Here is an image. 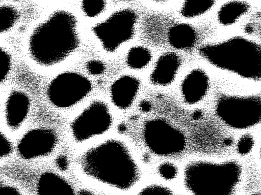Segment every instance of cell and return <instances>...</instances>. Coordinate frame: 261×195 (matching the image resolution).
Segmentation results:
<instances>
[{"label":"cell","mask_w":261,"mask_h":195,"mask_svg":"<svg viewBox=\"0 0 261 195\" xmlns=\"http://www.w3.org/2000/svg\"><path fill=\"white\" fill-rule=\"evenodd\" d=\"M79 167L88 179L119 191L132 189L141 176L133 152L116 138L101 139L88 147L80 156Z\"/></svg>","instance_id":"1"},{"label":"cell","mask_w":261,"mask_h":195,"mask_svg":"<svg viewBox=\"0 0 261 195\" xmlns=\"http://www.w3.org/2000/svg\"><path fill=\"white\" fill-rule=\"evenodd\" d=\"M77 20L65 10H57L40 22L30 34V55L43 67L55 65L65 60L78 48L80 43Z\"/></svg>","instance_id":"2"},{"label":"cell","mask_w":261,"mask_h":195,"mask_svg":"<svg viewBox=\"0 0 261 195\" xmlns=\"http://www.w3.org/2000/svg\"><path fill=\"white\" fill-rule=\"evenodd\" d=\"M198 54L213 66L243 78L258 81L261 77V48L257 43L234 37L203 45Z\"/></svg>","instance_id":"3"},{"label":"cell","mask_w":261,"mask_h":195,"mask_svg":"<svg viewBox=\"0 0 261 195\" xmlns=\"http://www.w3.org/2000/svg\"><path fill=\"white\" fill-rule=\"evenodd\" d=\"M241 175L233 161H198L189 164L185 171V184L193 195H231Z\"/></svg>","instance_id":"4"},{"label":"cell","mask_w":261,"mask_h":195,"mask_svg":"<svg viewBox=\"0 0 261 195\" xmlns=\"http://www.w3.org/2000/svg\"><path fill=\"white\" fill-rule=\"evenodd\" d=\"M113 118L105 102L93 101L71 121L69 132L75 143L82 144L106 134L112 128Z\"/></svg>","instance_id":"5"},{"label":"cell","mask_w":261,"mask_h":195,"mask_svg":"<svg viewBox=\"0 0 261 195\" xmlns=\"http://www.w3.org/2000/svg\"><path fill=\"white\" fill-rule=\"evenodd\" d=\"M137 20L134 10L122 9L95 24L92 31L103 48L112 53L133 38Z\"/></svg>","instance_id":"6"},{"label":"cell","mask_w":261,"mask_h":195,"mask_svg":"<svg viewBox=\"0 0 261 195\" xmlns=\"http://www.w3.org/2000/svg\"><path fill=\"white\" fill-rule=\"evenodd\" d=\"M216 111L227 125L237 129L248 128L260 120V98L257 96H224L218 100Z\"/></svg>","instance_id":"7"},{"label":"cell","mask_w":261,"mask_h":195,"mask_svg":"<svg viewBox=\"0 0 261 195\" xmlns=\"http://www.w3.org/2000/svg\"><path fill=\"white\" fill-rule=\"evenodd\" d=\"M92 88L90 80L75 72H62L49 83L46 90L50 103L59 109L71 108L84 100Z\"/></svg>","instance_id":"8"},{"label":"cell","mask_w":261,"mask_h":195,"mask_svg":"<svg viewBox=\"0 0 261 195\" xmlns=\"http://www.w3.org/2000/svg\"><path fill=\"white\" fill-rule=\"evenodd\" d=\"M146 147L159 155H169L182 151L186 146L184 135L165 120L151 119L145 122L142 131Z\"/></svg>","instance_id":"9"},{"label":"cell","mask_w":261,"mask_h":195,"mask_svg":"<svg viewBox=\"0 0 261 195\" xmlns=\"http://www.w3.org/2000/svg\"><path fill=\"white\" fill-rule=\"evenodd\" d=\"M58 143L57 133L52 129L37 128L26 133L17 147L19 155L23 159H31L51 153Z\"/></svg>","instance_id":"10"},{"label":"cell","mask_w":261,"mask_h":195,"mask_svg":"<svg viewBox=\"0 0 261 195\" xmlns=\"http://www.w3.org/2000/svg\"><path fill=\"white\" fill-rule=\"evenodd\" d=\"M140 87L139 80L131 75H122L116 79L110 88V99L119 109L126 110L133 104Z\"/></svg>","instance_id":"11"},{"label":"cell","mask_w":261,"mask_h":195,"mask_svg":"<svg viewBox=\"0 0 261 195\" xmlns=\"http://www.w3.org/2000/svg\"><path fill=\"white\" fill-rule=\"evenodd\" d=\"M209 87L210 80L207 74L201 69H196L185 77L180 85V91L186 103L194 104L206 95Z\"/></svg>","instance_id":"12"},{"label":"cell","mask_w":261,"mask_h":195,"mask_svg":"<svg viewBox=\"0 0 261 195\" xmlns=\"http://www.w3.org/2000/svg\"><path fill=\"white\" fill-rule=\"evenodd\" d=\"M181 59L176 53L168 52L157 59L150 75V80L154 84L167 86L174 80L181 65Z\"/></svg>","instance_id":"13"},{"label":"cell","mask_w":261,"mask_h":195,"mask_svg":"<svg viewBox=\"0 0 261 195\" xmlns=\"http://www.w3.org/2000/svg\"><path fill=\"white\" fill-rule=\"evenodd\" d=\"M30 108L28 95L20 90L11 92L7 98L5 117L7 124L12 128L19 126L25 120Z\"/></svg>","instance_id":"14"},{"label":"cell","mask_w":261,"mask_h":195,"mask_svg":"<svg viewBox=\"0 0 261 195\" xmlns=\"http://www.w3.org/2000/svg\"><path fill=\"white\" fill-rule=\"evenodd\" d=\"M37 195H75L71 184L63 176L51 172L42 173L36 186Z\"/></svg>","instance_id":"15"},{"label":"cell","mask_w":261,"mask_h":195,"mask_svg":"<svg viewBox=\"0 0 261 195\" xmlns=\"http://www.w3.org/2000/svg\"><path fill=\"white\" fill-rule=\"evenodd\" d=\"M168 41L174 48L185 50L191 48L197 39V32L191 25L179 23L174 24L169 29Z\"/></svg>","instance_id":"16"},{"label":"cell","mask_w":261,"mask_h":195,"mask_svg":"<svg viewBox=\"0 0 261 195\" xmlns=\"http://www.w3.org/2000/svg\"><path fill=\"white\" fill-rule=\"evenodd\" d=\"M249 9L243 1H230L222 5L217 13V20L223 25L228 26L237 22Z\"/></svg>","instance_id":"17"},{"label":"cell","mask_w":261,"mask_h":195,"mask_svg":"<svg viewBox=\"0 0 261 195\" xmlns=\"http://www.w3.org/2000/svg\"><path fill=\"white\" fill-rule=\"evenodd\" d=\"M152 58L151 53L147 48L142 46L132 47L127 52L126 62L128 67L139 70L147 66Z\"/></svg>","instance_id":"18"},{"label":"cell","mask_w":261,"mask_h":195,"mask_svg":"<svg viewBox=\"0 0 261 195\" xmlns=\"http://www.w3.org/2000/svg\"><path fill=\"white\" fill-rule=\"evenodd\" d=\"M215 4L213 1H187L181 5L180 13L187 18H195L210 11Z\"/></svg>","instance_id":"19"},{"label":"cell","mask_w":261,"mask_h":195,"mask_svg":"<svg viewBox=\"0 0 261 195\" xmlns=\"http://www.w3.org/2000/svg\"><path fill=\"white\" fill-rule=\"evenodd\" d=\"M18 18V12L14 7L9 5H0V34L12 28Z\"/></svg>","instance_id":"20"},{"label":"cell","mask_w":261,"mask_h":195,"mask_svg":"<svg viewBox=\"0 0 261 195\" xmlns=\"http://www.w3.org/2000/svg\"><path fill=\"white\" fill-rule=\"evenodd\" d=\"M105 7V2L100 0L83 1L81 4V9L83 13L91 18L99 15L103 11Z\"/></svg>","instance_id":"21"},{"label":"cell","mask_w":261,"mask_h":195,"mask_svg":"<svg viewBox=\"0 0 261 195\" xmlns=\"http://www.w3.org/2000/svg\"><path fill=\"white\" fill-rule=\"evenodd\" d=\"M12 66L11 57L9 53L0 47V84L9 75Z\"/></svg>","instance_id":"22"},{"label":"cell","mask_w":261,"mask_h":195,"mask_svg":"<svg viewBox=\"0 0 261 195\" xmlns=\"http://www.w3.org/2000/svg\"><path fill=\"white\" fill-rule=\"evenodd\" d=\"M134 195H173V194L169 189L165 187L152 184L142 188Z\"/></svg>","instance_id":"23"},{"label":"cell","mask_w":261,"mask_h":195,"mask_svg":"<svg viewBox=\"0 0 261 195\" xmlns=\"http://www.w3.org/2000/svg\"><path fill=\"white\" fill-rule=\"evenodd\" d=\"M86 68L92 75H99L102 74L106 69L105 64L100 60L92 59L87 61Z\"/></svg>","instance_id":"24"},{"label":"cell","mask_w":261,"mask_h":195,"mask_svg":"<svg viewBox=\"0 0 261 195\" xmlns=\"http://www.w3.org/2000/svg\"><path fill=\"white\" fill-rule=\"evenodd\" d=\"M253 145L252 138L249 135L242 137L237 144V150L241 154H247L251 151Z\"/></svg>","instance_id":"25"},{"label":"cell","mask_w":261,"mask_h":195,"mask_svg":"<svg viewBox=\"0 0 261 195\" xmlns=\"http://www.w3.org/2000/svg\"><path fill=\"white\" fill-rule=\"evenodd\" d=\"M160 175L166 179H171L176 174V169L175 166L170 163H164L159 167Z\"/></svg>","instance_id":"26"},{"label":"cell","mask_w":261,"mask_h":195,"mask_svg":"<svg viewBox=\"0 0 261 195\" xmlns=\"http://www.w3.org/2000/svg\"><path fill=\"white\" fill-rule=\"evenodd\" d=\"M12 151V145L7 138L0 131V158L8 156Z\"/></svg>","instance_id":"27"},{"label":"cell","mask_w":261,"mask_h":195,"mask_svg":"<svg viewBox=\"0 0 261 195\" xmlns=\"http://www.w3.org/2000/svg\"><path fill=\"white\" fill-rule=\"evenodd\" d=\"M0 195H20V193L15 187L0 183Z\"/></svg>","instance_id":"28"},{"label":"cell","mask_w":261,"mask_h":195,"mask_svg":"<svg viewBox=\"0 0 261 195\" xmlns=\"http://www.w3.org/2000/svg\"><path fill=\"white\" fill-rule=\"evenodd\" d=\"M57 166L61 169L65 170L68 167V160L64 156H60L56 161Z\"/></svg>","instance_id":"29"},{"label":"cell","mask_w":261,"mask_h":195,"mask_svg":"<svg viewBox=\"0 0 261 195\" xmlns=\"http://www.w3.org/2000/svg\"><path fill=\"white\" fill-rule=\"evenodd\" d=\"M139 107L140 110L144 112H149L152 109L151 103L147 101H142L140 104Z\"/></svg>","instance_id":"30"},{"label":"cell","mask_w":261,"mask_h":195,"mask_svg":"<svg viewBox=\"0 0 261 195\" xmlns=\"http://www.w3.org/2000/svg\"><path fill=\"white\" fill-rule=\"evenodd\" d=\"M254 195H260V194L259 193H256V194H255Z\"/></svg>","instance_id":"31"}]
</instances>
